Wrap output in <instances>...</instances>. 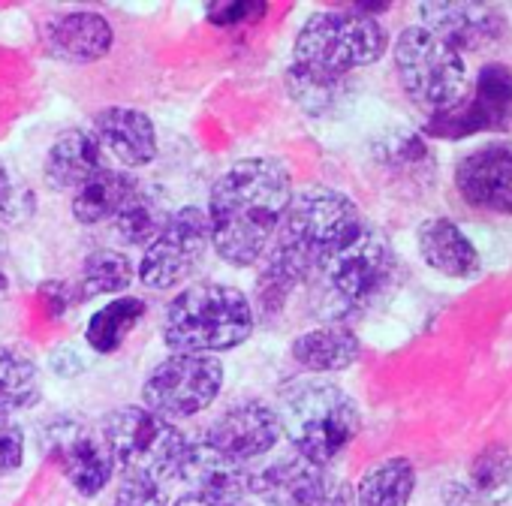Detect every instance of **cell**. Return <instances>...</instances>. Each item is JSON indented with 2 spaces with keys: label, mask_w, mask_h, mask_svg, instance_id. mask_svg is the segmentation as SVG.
I'll use <instances>...</instances> for the list:
<instances>
[{
  "label": "cell",
  "mask_w": 512,
  "mask_h": 506,
  "mask_svg": "<svg viewBox=\"0 0 512 506\" xmlns=\"http://www.w3.org/2000/svg\"><path fill=\"white\" fill-rule=\"evenodd\" d=\"M25 464V434L16 419L0 416V479L19 473Z\"/></svg>",
  "instance_id": "34"
},
{
  "label": "cell",
  "mask_w": 512,
  "mask_h": 506,
  "mask_svg": "<svg viewBox=\"0 0 512 506\" xmlns=\"http://www.w3.org/2000/svg\"><path fill=\"white\" fill-rule=\"evenodd\" d=\"M422 130L425 136H434V139H467L482 130H497V121L476 103L473 94H467L458 106L428 115Z\"/></svg>",
  "instance_id": "30"
},
{
  "label": "cell",
  "mask_w": 512,
  "mask_h": 506,
  "mask_svg": "<svg viewBox=\"0 0 512 506\" xmlns=\"http://www.w3.org/2000/svg\"><path fill=\"white\" fill-rule=\"evenodd\" d=\"M133 281H136V266L130 260V253L112 250V247H100V250L91 253V257L85 260V266H82L79 293L85 299H94V296H124Z\"/></svg>",
  "instance_id": "28"
},
{
  "label": "cell",
  "mask_w": 512,
  "mask_h": 506,
  "mask_svg": "<svg viewBox=\"0 0 512 506\" xmlns=\"http://www.w3.org/2000/svg\"><path fill=\"white\" fill-rule=\"evenodd\" d=\"M455 190L470 208L512 217V148L482 145L455 163Z\"/></svg>",
  "instance_id": "14"
},
{
  "label": "cell",
  "mask_w": 512,
  "mask_h": 506,
  "mask_svg": "<svg viewBox=\"0 0 512 506\" xmlns=\"http://www.w3.org/2000/svg\"><path fill=\"white\" fill-rule=\"evenodd\" d=\"M290 356L299 368H305L314 377L338 374V371H347L359 362L362 341L350 326L326 323V326H317V329L296 335L290 344Z\"/></svg>",
  "instance_id": "20"
},
{
  "label": "cell",
  "mask_w": 512,
  "mask_h": 506,
  "mask_svg": "<svg viewBox=\"0 0 512 506\" xmlns=\"http://www.w3.org/2000/svg\"><path fill=\"white\" fill-rule=\"evenodd\" d=\"M470 94L497 121V127H503L512 115V70L503 64H485L476 73V85Z\"/></svg>",
  "instance_id": "31"
},
{
  "label": "cell",
  "mask_w": 512,
  "mask_h": 506,
  "mask_svg": "<svg viewBox=\"0 0 512 506\" xmlns=\"http://www.w3.org/2000/svg\"><path fill=\"white\" fill-rule=\"evenodd\" d=\"M416 491V467L404 455H392L368 467L353 488L356 506H410Z\"/></svg>",
  "instance_id": "23"
},
{
  "label": "cell",
  "mask_w": 512,
  "mask_h": 506,
  "mask_svg": "<svg viewBox=\"0 0 512 506\" xmlns=\"http://www.w3.org/2000/svg\"><path fill=\"white\" fill-rule=\"evenodd\" d=\"M25 199H34V196H31V193L25 196V190L16 187V181H13L7 163L0 160V220H4V223H19V220H25V214L31 211V208L25 205Z\"/></svg>",
  "instance_id": "35"
},
{
  "label": "cell",
  "mask_w": 512,
  "mask_h": 506,
  "mask_svg": "<svg viewBox=\"0 0 512 506\" xmlns=\"http://www.w3.org/2000/svg\"><path fill=\"white\" fill-rule=\"evenodd\" d=\"M139 181L133 175H127L124 169H112L103 166L100 172H94L76 193L70 202V214L76 223L82 226H97V223H112L115 214L121 211V205L127 202V196L133 193Z\"/></svg>",
  "instance_id": "22"
},
{
  "label": "cell",
  "mask_w": 512,
  "mask_h": 506,
  "mask_svg": "<svg viewBox=\"0 0 512 506\" xmlns=\"http://www.w3.org/2000/svg\"><path fill=\"white\" fill-rule=\"evenodd\" d=\"M169 506H214V503H211V500H205V497H199V494H193V491H187V494H181V497L169 500Z\"/></svg>",
  "instance_id": "37"
},
{
  "label": "cell",
  "mask_w": 512,
  "mask_h": 506,
  "mask_svg": "<svg viewBox=\"0 0 512 506\" xmlns=\"http://www.w3.org/2000/svg\"><path fill=\"white\" fill-rule=\"evenodd\" d=\"M256 326L253 302L229 284L196 281L175 293L163 314V344L169 353L220 356L241 347Z\"/></svg>",
  "instance_id": "4"
},
{
  "label": "cell",
  "mask_w": 512,
  "mask_h": 506,
  "mask_svg": "<svg viewBox=\"0 0 512 506\" xmlns=\"http://www.w3.org/2000/svg\"><path fill=\"white\" fill-rule=\"evenodd\" d=\"M287 94L293 97V103L302 112L323 118L350 100L353 85H350V79H329V76H317V73H308V70H299L290 64L287 67Z\"/></svg>",
  "instance_id": "27"
},
{
  "label": "cell",
  "mask_w": 512,
  "mask_h": 506,
  "mask_svg": "<svg viewBox=\"0 0 512 506\" xmlns=\"http://www.w3.org/2000/svg\"><path fill=\"white\" fill-rule=\"evenodd\" d=\"M314 275V266L302 260L299 253H293L284 244H272V250L260 263V275H256V290H253V311L260 308L266 317H275L287 308L293 293L305 287Z\"/></svg>",
  "instance_id": "21"
},
{
  "label": "cell",
  "mask_w": 512,
  "mask_h": 506,
  "mask_svg": "<svg viewBox=\"0 0 512 506\" xmlns=\"http://www.w3.org/2000/svg\"><path fill=\"white\" fill-rule=\"evenodd\" d=\"M275 407L293 455L320 467H332L362 431L359 404L326 377L290 380Z\"/></svg>",
  "instance_id": "3"
},
{
  "label": "cell",
  "mask_w": 512,
  "mask_h": 506,
  "mask_svg": "<svg viewBox=\"0 0 512 506\" xmlns=\"http://www.w3.org/2000/svg\"><path fill=\"white\" fill-rule=\"evenodd\" d=\"M365 226L368 223L359 205L347 193L335 187H305L293 193L275 244L290 247L317 269L326 257L347 247Z\"/></svg>",
  "instance_id": "8"
},
{
  "label": "cell",
  "mask_w": 512,
  "mask_h": 506,
  "mask_svg": "<svg viewBox=\"0 0 512 506\" xmlns=\"http://www.w3.org/2000/svg\"><path fill=\"white\" fill-rule=\"evenodd\" d=\"M389 49L386 28L356 10H329L314 13L296 34L293 67L329 76L350 79L356 70L377 64Z\"/></svg>",
  "instance_id": "5"
},
{
  "label": "cell",
  "mask_w": 512,
  "mask_h": 506,
  "mask_svg": "<svg viewBox=\"0 0 512 506\" xmlns=\"http://www.w3.org/2000/svg\"><path fill=\"white\" fill-rule=\"evenodd\" d=\"M401 260L389 238L365 226L347 247L326 257L308 284H314L326 323H344L383 305L401 284Z\"/></svg>",
  "instance_id": "2"
},
{
  "label": "cell",
  "mask_w": 512,
  "mask_h": 506,
  "mask_svg": "<svg viewBox=\"0 0 512 506\" xmlns=\"http://www.w3.org/2000/svg\"><path fill=\"white\" fill-rule=\"evenodd\" d=\"M419 25L449 43L455 52H485L506 40V16L494 4L470 0H437L419 4Z\"/></svg>",
  "instance_id": "13"
},
{
  "label": "cell",
  "mask_w": 512,
  "mask_h": 506,
  "mask_svg": "<svg viewBox=\"0 0 512 506\" xmlns=\"http://www.w3.org/2000/svg\"><path fill=\"white\" fill-rule=\"evenodd\" d=\"M470 491L485 500H497L512 485V452L503 443H485L467 467Z\"/></svg>",
  "instance_id": "29"
},
{
  "label": "cell",
  "mask_w": 512,
  "mask_h": 506,
  "mask_svg": "<svg viewBox=\"0 0 512 506\" xmlns=\"http://www.w3.org/2000/svg\"><path fill=\"white\" fill-rule=\"evenodd\" d=\"M211 247L208 214L202 205H184L172 211L163 232L145 247L142 260L136 266V281L154 293L184 290L199 266L205 263V253Z\"/></svg>",
  "instance_id": "10"
},
{
  "label": "cell",
  "mask_w": 512,
  "mask_h": 506,
  "mask_svg": "<svg viewBox=\"0 0 512 506\" xmlns=\"http://www.w3.org/2000/svg\"><path fill=\"white\" fill-rule=\"evenodd\" d=\"M58 464L82 497H100L115 479V461L106 440L94 431H73L58 440Z\"/></svg>",
  "instance_id": "19"
},
{
  "label": "cell",
  "mask_w": 512,
  "mask_h": 506,
  "mask_svg": "<svg viewBox=\"0 0 512 506\" xmlns=\"http://www.w3.org/2000/svg\"><path fill=\"white\" fill-rule=\"evenodd\" d=\"M115 46V31L100 13H64L46 25V49L64 64H97Z\"/></svg>",
  "instance_id": "16"
},
{
  "label": "cell",
  "mask_w": 512,
  "mask_h": 506,
  "mask_svg": "<svg viewBox=\"0 0 512 506\" xmlns=\"http://www.w3.org/2000/svg\"><path fill=\"white\" fill-rule=\"evenodd\" d=\"M392 61L404 94L428 115L446 112L470 94L461 52L422 25H410L398 34Z\"/></svg>",
  "instance_id": "7"
},
{
  "label": "cell",
  "mask_w": 512,
  "mask_h": 506,
  "mask_svg": "<svg viewBox=\"0 0 512 506\" xmlns=\"http://www.w3.org/2000/svg\"><path fill=\"white\" fill-rule=\"evenodd\" d=\"M269 4L263 0H229V4H208L205 16L214 28H226V31H238L244 25H253L266 16Z\"/></svg>",
  "instance_id": "33"
},
{
  "label": "cell",
  "mask_w": 512,
  "mask_h": 506,
  "mask_svg": "<svg viewBox=\"0 0 512 506\" xmlns=\"http://www.w3.org/2000/svg\"><path fill=\"white\" fill-rule=\"evenodd\" d=\"M43 398V374L34 356L19 347H0V416L34 410Z\"/></svg>",
  "instance_id": "24"
},
{
  "label": "cell",
  "mask_w": 512,
  "mask_h": 506,
  "mask_svg": "<svg viewBox=\"0 0 512 506\" xmlns=\"http://www.w3.org/2000/svg\"><path fill=\"white\" fill-rule=\"evenodd\" d=\"M40 302L46 305V311L52 314V317H61L76 299H73V293H70V287L67 284H61V281H52V284H43V290H40Z\"/></svg>",
  "instance_id": "36"
},
{
  "label": "cell",
  "mask_w": 512,
  "mask_h": 506,
  "mask_svg": "<svg viewBox=\"0 0 512 506\" xmlns=\"http://www.w3.org/2000/svg\"><path fill=\"white\" fill-rule=\"evenodd\" d=\"M226 368L214 356L169 353L142 380V407L178 422L205 413L223 392Z\"/></svg>",
  "instance_id": "9"
},
{
  "label": "cell",
  "mask_w": 512,
  "mask_h": 506,
  "mask_svg": "<svg viewBox=\"0 0 512 506\" xmlns=\"http://www.w3.org/2000/svg\"><path fill=\"white\" fill-rule=\"evenodd\" d=\"M91 133L100 148L109 151L124 169H145L160 154L154 121L148 118V112L133 106H106L94 115Z\"/></svg>",
  "instance_id": "15"
},
{
  "label": "cell",
  "mask_w": 512,
  "mask_h": 506,
  "mask_svg": "<svg viewBox=\"0 0 512 506\" xmlns=\"http://www.w3.org/2000/svg\"><path fill=\"white\" fill-rule=\"evenodd\" d=\"M169 217H172V211L166 205V196L154 187L136 184L133 193L127 196V202L121 205V211L115 214L112 226L124 244L148 247L163 232Z\"/></svg>",
  "instance_id": "25"
},
{
  "label": "cell",
  "mask_w": 512,
  "mask_h": 506,
  "mask_svg": "<svg viewBox=\"0 0 512 506\" xmlns=\"http://www.w3.org/2000/svg\"><path fill=\"white\" fill-rule=\"evenodd\" d=\"M169 485L145 473H118L112 506H169Z\"/></svg>",
  "instance_id": "32"
},
{
  "label": "cell",
  "mask_w": 512,
  "mask_h": 506,
  "mask_svg": "<svg viewBox=\"0 0 512 506\" xmlns=\"http://www.w3.org/2000/svg\"><path fill=\"white\" fill-rule=\"evenodd\" d=\"M293 199L290 169L278 157L235 160L208 193V229L217 257L232 269H253L272 250Z\"/></svg>",
  "instance_id": "1"
},
{
  "label": "cell",
  "mask_w": 512,
  "mask_h": 506,
  "mask_svg": "<svg viewBox=\"0 0 512 506\" xmlns=\"http://www.w3.org/2000/svg\"><path fill=\"white\" fill-rule=\"evenodd\" d=\"M145 314H148L145 299L124 293V296L106 302L100 311L91 314V320L85 326V344L94 353H100V356H112L139 329V323L145 320Z\"/></svg>",
  "instance_id": "26"
},
{
  "label": "cell",
  "mask_w": 512,
  "mask_h": 506,
  "mask_svg": "<svg viewBox=\"0 0 512 506\" xmlns=\"http://www.w3.org/2000/svg\"><path fill=\"white\" fill-rule=\"evenodd\" d=\"M247 488L266 506H356L353 485L332 467L311 464L299 455H284L250 467Z\"/></svg>",
  "instance_id": "11"
},
{
  "label": "cell",
  "mask_w": 512,
  "mask_h": 506,
  "mask_svg": "<svg viewBox=\"0 0 512 506\" xmlns=\"http://www.w3.org/2000/svg\"><path fill=\"white\" fill-rule=\"evenodd\" d=\"M199 434L229 461L250 467L281 443L284 428L275 404H269L266 398H241L223 407Z\"/></svg>",
  "instance_id": "12"
},
{
  "label": "cell",
  "mask_w": 512,
  "mask_h": 506,
  "mask_svg": "<svg viewBox=\"0 0 512 506\" xmlns=\"http://www.w3.org/2000/svg\"><path fill=\"white\" fill-rule=\"evenodd\" d=\"M419 257L428 269L443 278H473L479 275V250L467 238V232L449 217H428L416 229Z\"/></svg>",
  "instance_id": "17"
},
{
  "label": "cell",
  "mask_w": 512,
  "mask_h": 506,
  "mask_svg": "<svg viewBox=\"0 0 512 506\" xmlns=\"http://www.w3.org/2000/svg\"><path fill=\"white\" fill-rule=\"evenodd\" d=\"M100 437L106 440L118 473H145L163 485L181 479L190 434L148 407H115L103 416Z\"/></svg>",
  "instance_id": "6"
},
{
  "label": "cell",
  "mask_w": 512,
  "mask_h": 506,
  "mask_svg": "<svg viewBox=\"0 0 512 506\" xmlns=\"http://www.w3.org/2000/svg\"><path fill=\"white\" fill-rule=\"evenodd\" d=\"M103 169V148L91 130H64L46 151L43 181L55 193H76L94 172Z\"/></svg>",
  "instance_id": "18"
}]
</instances>
